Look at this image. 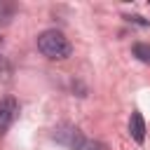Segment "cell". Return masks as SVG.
Here are the masks:
<instances>
[{
  "instance_id": "1",
  "label": "cell",
  "mask_w": 150,
  "mask_h": 150,
  "mask_svg": "<svg viewBox=\"0 0 150 150\" xmlns=\"http://www.w3.org/2000/svg\"><path fill=\"white\" fill-rule=\"evenodd\" d=\"M38 49L47 59H68L73 47L61 30H45L38 35Z\"/></svg>"
},
{
  "instance_id": "2",
  "label": "cell",
  "mask_w": 150,
  "mask_h": 150,
  "mask_svg": "<svg viewBox=\"0 0 150 150\" xmlns=\"http://www.w3.org/2000/svg\"><path fill=\"white\" fill-rule=\"evenodd\" d=\"M16 115H19V103H16V98L5 96V98L0 101V136L9 131V127L14 124Z\"/></svg>"
},
{
  "instance_id": "3",
  "label": "cell",
  "mask_w": 150,
  "mask_h": 150,
  "mask_svg": "<svg viewBox=\"0 0 150 150\" xmlns=\"http://www.w3.org/2000/svg\"><path fill=\"white\" fill-rule=\"evenodd\" d=\"M129 134L136 143H143L145 141V122H143V115L141 112H131V120H129Z\"/></svg>"
},
{
  "instance_id": "4",
  "label": "cell",
  "mask_w": 150,
  "mask_h": 150,
  "mask_svg": "<svg viewBox=\"0 0 150 150\" xmlns=\"http://www.w3.org/2000/svg\"><path fill=\"white\" fill-rule=\"evenodd\" d=\"M70 148H73V150H108L103 143H98V141H89V138H82V136H77L75 143H73Z\"/></svg>"
},
{
  "instance_id": "5",
  "label": "cell",
  "mask_w": 150,
  "mask_h": 150,
  "mask_svg": "<svg viewBox=\"0 0 150 150\" xmlns=\"http://www.w3.org/2000/svg\"><path fill=\"white\" fill-rule=\"evenodd\" d=\"M131 52H134V56H136L138 61H143V63H150V45H145V42H136Z\"/></svg>"
}]
</instances>
